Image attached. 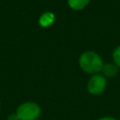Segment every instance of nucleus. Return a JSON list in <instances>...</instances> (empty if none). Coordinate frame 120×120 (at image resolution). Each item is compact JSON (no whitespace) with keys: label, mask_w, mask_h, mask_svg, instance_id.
I'll use <instances>...</instances> for the list:
<instances>
[{"label":"nucleus","mask_w":120,"mask_h":120,"mask_svg":"<svg viewBox=\"0 0 120 120\" xmlns=\"http://www.w3.org/2000/svg\"><path fill=\"white\" fill-rule=\"evenodd\" d=\"M54 20H55L54 14L52 12L47 11L42 13L38 18V24L41 27H49L54 22Z\"/></svg>","instance_id":"nucleus-4"},{"label":"nucleus","mask_w":120,"mask_h":120,"mask_svg":"<svg viewBox=\"0 0 120 120\" xmlns=\"http://www.w3.org/2000/svg\"><path fill=\"white\" fill-rule=\"evenodd\" d=\"M89 1L90 0H68V4L72 9L81 10L88 5Z\"/></svg>","instance_id":"nucleus-6"},{"label":"nucleus","mask_w":120,"mask_h":120,"mask_svg":"<svg viewBox=\"0 0 120 120\" xmlns=\"http://www.w3.org/2000/svg\"><path fill=\"white\" fill-rule=\"evenodd\" d=\"M15 113L19 120H37L41 114V108L34 101H26L19 105Z\"/></svg>","instance_id":"nucleus-2"},{"label":"nucleus","mask_w":120,"mask_h":120,"mask_svg":"<svg viewBox=\"0 0 120 120\" xmlns=\"http://www.w3.org/2000/svg\"><path fill=\"white\" fill-rule=\"evenodd\" d=\"M101 71H102L104 77L105 76L106 77H114L117 74L118 68H117V66L116 65H113V64H105V65H103Z\"/></svg>","instance_id":"nucleus-5"},{"label":"nucleus","mask_w":120,"mask_h":120,"mask_svg":"<svg viewBox=\"0 0 120 120\" xmlns=\"http://www.w3.org/2000/svg\"><path fill=\"white\" fill-rule=\"evenodd\" d=\"M112 59L117 67L120 68V46L115 48V50L112 52Z\"/></svg>","instance_id":"nucleus-7"},{"label":"nucleus","mask_w":120,"mask_h":120,"mask_svg":"<svg viewBox=\"0 0 120 120\" xmlns=\"http://www.w3.org/2000/svg\"><path fill=\"white\" fill-rule=\"evenodd\" d=\"M98 120H117V119L113 118V117H111V116H104V117H101Z\"/></svg>","instance_id":"nucleus-9"},{"label":"nucleus","mask_w":120,"mask_h":120,"mask_svg":"<svg viewBox=\"0 0 120 120\" xmlns=\"http://www.w3.org/2000/svg\"><path fill=\"white\" fill-rule=\"evenodd\" d=\"M79 65L81 68L86 73H94L101 71L103 62L101 57L93 51H87L81 54L79 58Z\"/></svg>","instance_id":"nucleus-1"},{"label":"nucleus","mask_w":120,"mask_h":120,"mask_svg":"<svg viewBox=\"0 0 120 120\" xmlns=\"http://www.w3.org/2000/svg\"><path fill=\"white\" fill-rule=\"evenodd\" d=\"M107 85V81L105 77L101 74H94L87 82V91L91 95H100L104 92Z\"/></svg>","instance_id":"nucleus-3"},{"label":"nucleus","mask_w":120,"mask_h":120,"mask_svg":"<svg viewBox=\"0 0 120 120\" xmlns=\"http://www.w3.org/2000/svg\"><path fill=\"white\" fill-rule=\"evenodd\" d=\"M7 120H19V118H18V116H17L16 113H11V114H9L8 116V119Z\"/></svg>","instance_id":"nucleus-8"}]
</instances>
